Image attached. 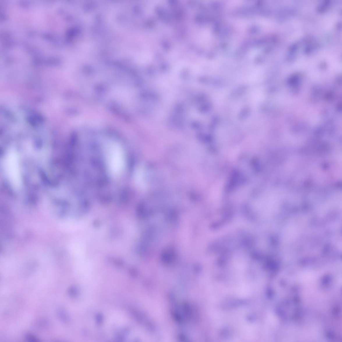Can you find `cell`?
Returning <instances> with one entry per match:
<instances>
[{
	"label": "cell",
	"mask_w": 342,
	"mask_h": 342,
	"mask_svg": "<svg viewBox=\"0 0 342 342\" xmlns=\"http://www.w3.org/2000/svg\"><path fill=\"white\" fill-rule=\"evenodd\" d=\"M105 156L106 165L111 175L115 177L121 175L125 164V155L121 147L116 143H109L106 145Z\"/></svg>",
	"instance_id": "1"
},
{
	"label": "cell",
	"mask_w": 342,
	"mask_h": 342,
	"mask_svg": "<svg viewBox=\"0 0 342 342\" xmlns=\"http://www.w3.org/2000/svg\"><path fill=\"white\" fill-rule=\"evenodd\" d=\"M15 155L9 156L7 162L8 169L11 178L15 185H18L19 182V175L17 163Z\"/></svg>",
	"instance_id": "2"
},
{
	"label": "cell",
	"mask_w": 342,
	"mask_h": 342,
	"mask_svg": "<svg viewBox=\"0 0 342 342\" xmlns=\"http://www.w3.org/2000/svg\"><path fill=\"white\" fill-rule=\"evenodd\" d=\"M135 179L138 187L142 189L146 188L147 186L146 176L143 169L140 168L137 170L136 173Z\"/></svg>",
	"instance_id": "3"
},
{
	"label": "cell",
	"mask_w": 342,
	"mask_h": 342,
	"mask_svg": "<svg viewBox=\"0 0 342 342\" xmlns=\"http://www.w3.org/2000/svg\"><path fill=\"white\" fill-rule=\"evenodd\" d=\"M57 313L59 318L61 319V320L64 322H67L68 321V317L66 312L64 309L59 308L58 310Z\"/></svg>",
	"instance_id": "4"
},
{
	"label": "cell",
	"mask_w": 342,
	"mask_h": 342,
	"mask_svg": "<svg viewBox=\"0 0 342 342\" xmlns=\"http://www.w3.org/2000/svg\"><path fill=\"white\" fill-rule=\"evenodd\" d=\"M70 295L72 297L76 296L78 294V291L75 287H70L69 290Z\"/></svg>",
	"instance_id": "5"
},
{
	"label": "cell",
	"mask_w": 342,
	"mask_h": 342,
	"mask_svg": "<svg viewBox=\"0 0 342 342\" xmlns=\"http://www.w3.org/2000/svg\"><path fill=\"white\" fill-rule=\"evenodd\" d=\"M26 339L29 341H39V339L37 338L36 337L33 336V335L29 334H26Z\"/></svg>",
	"instance_id": "6"
},
{
	"label": "cell",
	"mask_w": 342,
	"mask_h": 342,
	"mask_svg": "<svg viewBox=\"0 0 342 342\" xmlns=\"http://www.w3.org/2000/svg\"><path fill=\"white\" fill-rule=\"evenodd\" d=\"M102 317L100 314L97 315L96 318L97 322L99 323H101L102 322Z\"/></svg>",
	"instance_id": "7"
}]
</instances>
